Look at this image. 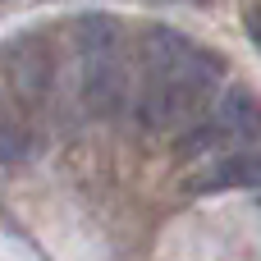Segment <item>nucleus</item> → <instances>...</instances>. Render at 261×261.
<instances>
[{
	"label": "nucleus",
	"mask_w": 261,
	"mask_h": 261,
	"mask_svg": "<svg viewBox=\"0 0 261 261\" xmlns=\"http://www.w3.org/2000/svg\"><path fill=\"white\" fill-rule=\"evenodd\" d=\"M243 18H248V37L257 41V50H261V0L248 5V14H243Z\"/></svg>",
	"instance_id": "5"
},
{
	"label": "nucleus",
	"mask_w": 261,
	"mask_h": 261,
	"mask_svg": "<svg viewBox=\"0 0 261 261\" xmlns=\"http://www.w3.org/2000/svg\"><path fill=\"white\" fill-rule=\"evenodd\" d=\"M133 55H138L133 119L147 133H184L211 110L216 87L225 78V60L216 50L197 46L193 37L165 23H147L138 32Z\"/></svg>",
	"instance_id": "1"
},
{
	"label": "nucleus",
	"mask_w": 261,
	"mask_h": 261,
	"mask_svg": "<svg viewBox=\"0 0 261 261\" xmlns=\"http://www.w3.org/2000/svg\"><path fill=\"white\" fill-rule=\"evenodd\" d=\"M73 55H78V92L92 115H115L128 101V37L115 14L73 18Z\"/></svg>",
	"instance_id": "2"
},
{
	"label": "nucleus",
	"mask_w": 261,
	"mask_h": 261,
	"mask_svg": "<svg viewBox=\"0 0 261 261\" xmlns=\"http://www.w3.org/2000/svg\"><path fill=\"white\" fill-rule=\"evenodd\" d=\"M229 188H261V147H239V151L206 156V161L193 165V174L184 179V193H188V197L229 193Z\"/></svg>",
	"instance_id": "4"
},
{
	"label": "nucleus",
	"mask_w": 261,
	"mask_h": 261,
	"mask_svg": "<svg viewBox=\"0 0 261 261\" xmlns=\"http://www.w3.org/2000/svg\"><path fill=\"white\" fill-rule=\"evenodd\" d=\"M239 147H261V101L248 87H225L211 110L188 128L184 138V156H220V151H239Z\"/></svg>",
	"instance_id": "3"
}]
</instances>
